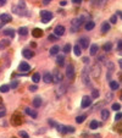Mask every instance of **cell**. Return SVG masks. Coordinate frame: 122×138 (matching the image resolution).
Wrapping results in <instances>:
<instances>
[{
  "mask_svg": "<svg viewBox=\"0 0 122 138\" xmlns=\"http://www.w3.org/2000/svg\"><path fill=\"white\" fill-rule=\"evenodd\" d=\"M84 120H86V116H84V115H81V116L76 117V122H77V124H82Z\"/></svg>",
  "mask_w": 122,
  "mask_h": 138,
  "instance_id": "38",
  "label": "cell"
},
{
  "mask_svg": "<svg viewBox=\"0 0 122 138\" xmlns=\"http://www.w3.org/2000/svg\"><path fill=\"white\" fill-rule=\"evenodd\" d=\"M66 76L68 79H71L72 81L73 78H75V76H76V72H75V67H73V65H68L66 67Z\"/></svg>",
  "mask_w": 122,
  "mask_h": 138,
  "instance_id": "6",
  "label": "cell"
},
{
  "mask_svg": "<svg viewBox=\"0 0 122 138\" xmlns=\"http://www.w3.org/2000/svg\"><path fill=\"white\" fill-rule=\"evenodd\" d=\"M11 43V39H1L0 40V49H5V48H7V46L10 45Z\"/></svg>",
  "mask_w": 122,
  "mask_h": 138,
  "instance_id": "19",
  "label": "cell"
},
{
  "mask_svg": "<svg viewBox=\"0 0 122 138\" xmlns=\"http://www.w3.org/2000/svg\"><path fill=\"white\" fill-rule=\"evenodd\" d=\"M91 73H92V77L93 78H98L99 76H100V73H101V66H100V64H95L93 67H92V71H91Z\"/></svg>",
  "mask_w": 122,
  "mask_h": 138,
  "instance_id": "3",
  "label": "cell"
},
{
  "mask_svg": "<svg viewBox=\"0 0 122 138\" xmlns=\"http://www.w3.org/2000/svg\"><path fill=\"white\" fill-rule=\"evenodd\" d=\"M5 110H3V111H0V117H3V116H5Z\"/></svg>",
  "mask_w": 122,
  "mask_h": 138,
  "instance_id": "56",
  "label": "cell"
},
{
  "mask_svg": "<svg viewBox=\"0 0 122 138\" xmlns=\"http://www.w3.org/2000/svg\"><path fill=\"white\" fill-rule=\"evenodd\" d=\"M11 124L14 125V126H20L22 124V119L21 116H18L17 114H15L14 116L11 117Z\"/></svg>",
  "mask_w": 122,
  "mask_h": 138,
  "instance_id": "13",
  "label": "cell"
},
{
  "mask_svg": "<svg viewBox=\"0 0 122 138\" xmlns=\"http://www.w3.org/2000/svg\"><path fill=\"white\" fill-rule=\"evenodd\" d=\"M112 110H115V111H120V110H121V104H120V103L112 104Z\"/></svg>",
  "mask_w": 122,
  "mask_h": 138,
  "instance_id": "39",
  "label": "cell"
},
{
  "mask_svg": "<svg viewBox=\"0 0 122 138\" xmlns=\"http://www.w3.org/2000/svg\"><path fill=\"white\" fill-rule=\"evenodd\" d=\"M54 33H55L56 37H61V35L65 34V27L61 25H57L55 27V29H54Z\"/></svg>",
  "mask_w": 122,
  "mask_h": 138,
  "instance_id": "10",
  "label": "cell"
},
{
  "mask_svg": "<svg viewBox=\"0 0 122 138\" xmlns=\"http://www.w3.org/2000/svg\"><path fill=\"white\" fill-rule=\"evenodd\" d=\"M111 97H112L111 93H110V94H106V100H110L111 99Z\"/></svg>",
  "mask_w": 122,
  "mask_h": 138,
  "instance_id": "54",
  "label": "cell"
},
{
  "mask_svg": "<svg viewBox=\"0 0 122 138\" xmlns=\"http://www.w3.org/2000/svg\"><path fill=\"white\" fill-rule=\"evenodd\" d=\"M116 16H119V17H121V11L117 10V12H116Z\"/></svg>",
  "mask_w": 122,
  "mask_h": 138,
  "instance_id": "59",
  "label": "cell"
},
{
  "mask_svg": "<svg viewBox=\"0 0 122 138\" xmlns=\"http://www.w3.org/2000/svg\"><path fill=\"white\" fill-rule=\"evenodd\" d=\"M82 81H83L84 84H89L91 83V79H89V70L88 67H84L82 71Z\"/></svg>",
  "mask_w": 122,
  "mask_h": 138,
  "instance_id": "7",
  "label": "cell"
},
{
  "mask_svg": "<svg viewBox=\"0 0 122 138\" xmlns=\"http://www.w3.org/2000/svg\"><path fill=\"white\" fill-rule=\"evenodd\" d=\"M73 53L76 56H81V54H82V49H81V46L77 44V45L73 46Z\"/></svg>",
  "mask_w": 122,
  "mask_h": 138,
  "instance_id": "29",
  "label": "cell"
},
{
  "mask_svg": "<svg viewBox=\"0 0 122 138\" xmlns=\"http://www.w3.org/2000/svg\"><path fill=\"white\" fill-rule=\"evenodd\" d=\"M5 3H6V0H0V6L5 5Z\"/></svg>",
  "mask_w": 122,
  "mask_h": 138,
  "instance_id": "57",
  "label": "cell"
},
{
  "mask_svg": "<svg viewBox=\"0 0 122 138\" xmlns=\"http://www.w3.org/2000/svg\"><path fill=\"white\" fill-rule=\"evenodd\" d=\"M3 33H4V35H9L10 38H14V37H15V31H14V29H11V28L4 29Z\"/></svg>",
  "mask_w": 122,
  "mask_h": 138,
  "instance_id": "22",
  "label": "cell"
},
{
  "mask_svg": "<svg viewBox=\"0 0 122 138\" xmlns=\"http://www.w3.org/2000/svg\"><path fill=\"white\" fill-rule=\"evenodd\" d=\"M101 126V122H98L97 120H93L91 122V125H89V127L92 128V130H97L98 127H100Z\"/></svg>",
  "mask_w": 122,
  "mask_h": 138,
  "instance_id": "26",
  "label": "cell"
},
{
  "mask_svg": "<svg viewBox=\"0 0 122 138\" xmlns=\"http://www.w3.org/2000/svg\"><path fill=\"white\" fill-rule=\"evenodd\" d=\"M92 98L91 97H88V95H84L83 98H82V108H88V106H91L92 105Z\"/></svg>",
  "mask_w": 122,
  "mask_h": 138,
  "instance_id": "11",
  "label": "cell"
},
{
  "mask_svg": "<svg viewBox=\"0 0 122 138\" xmlns=\"http://www.w3.org/2000/svg\"><path fill=\"white\" fill-rule=\"evenodd\" d=\"M111 48H112V44L110 42H108V43H105V44H104V50H105V51H108V53H109V51L111 50Z\"/></svg>",
  "mask_w": 122,
  "mask_h": 138,
  "instance_id": "36",
  "label": "cell"
},
{
  "mask_svg": "<svg viewBox=\"0 0 122 138\" xmlns=\"http://www.w3.org/2000/svg\"><path fill=\"white\" fill-rule=\"evenodd\" d=\"M110 88L111 91H117L120 88V83L116 81H110Z\"/></svg>",
  "mask_w": 122,
  "mask_h": 138,
  "instance_id": "24",
  "label": "cell"
},
{
  "mask_svg": "<svg viewBox=\"0 0 122 138\" xmlns=\"http://www.w3.org/2000/svg\"><path fill=\"white\" fill-rule=\"evenodd\" d=\"M84 27H86V31H92V29L95 27V23L93 21H88L87 23H86V26H84Z\"/></svg>",
  "mask_w": 122,
  "mask_h": 138,
  "instance_id": "30",
  "label": "cell"
},
{
  "mask_svg": "<svg viewBox=\"0 0 122 138\" xmlns=\"http://www.w3.org/2000/svg\"><path fill=\"white\" fill-rule=\"evenodd\" d=\"M66 132H71L72 133V132H75V128L72 126H68V127H66Z\"/></svg>",
  "mask_w": 122,
  "mask_h": 138,
  "instance_id": "48",
  "label": "cell"
},
{
  "mask_svg": "<svg viewBox=\"0 0 122 138\" xmlns=\"http://www.w3.org/2000/svg\"><path fill=\"white\" fill-rule=\"evenodd\" d=\"M83 62L84 64H89V59L88 57H83Z\"/></svg>",
  "mask_w": 122,
  "mask_h": 138,
  "instance_id": "52",
  "label": "cell"
},
{
  "mask_svg": "<svg viewBox=\"0 0 122 138\" xmlns=\"http://www.w3.org/2000/svg\"><path fill=\"white\" fill-rule=\"evenodd\" d=\"M99 95H100L99 91H98V89H93V92H92V95H91L92 99H97V98H99Z\"/></svg>",
  "mask_w": 122,
  "mask_h": 138,
  "instance_id": "34",
  "label": "cell"
},
{
  "mask_svg": "<svg viewBox=\"0 0 122 138\" xmlns=\"http://www.w3.org/2000/svg\"><path fill=\"white\" fill-rule=\"evenodd\" d=\"M32 35H33L34 38H40L43 35V31L40 28H34L32 31Z\"/></svg>",
  "mask_w": 122,
  "mask_h": 138,
  "instance_id": "20",
  "label": "cell"
},
{
  "mask_svg": "<svg viewBox=\"0 0 122 138\" xmlns=\"http://www.w3.org/2000/svg\"><path fill=\"white\" fill-rule=\"evenodd\" d=\"M29 70H31V66L27 62H24V61L20 62V65H18V71L20 72H28Z\"/></svg>",
  "mask_w": 122,
  "mask_h": 138,
  "instance_id": "12",
  "label": "cell"
},
{
  "mask_svg": "<svg viewBox=\"0 0 122 138\" xmlns=\"http://www.w3.org/2000/svg\"><path fill=\"white\" fill-rule=\"evenodd\" d=\"M56 62H57V65H60V66H63V65H65V56H63V55H59V56L56 57Z\"/></svg>",
  "mask_w": 122,
  "mask_h": 138,
  "instance_id": "31",
  "label": "cell"
},
{
  "mask_svg": "<svg viewBox=\"0 0 122 138\" xmlns=\"http://www.w3.org/2000/svg\"><path fill=\"white\" fill-rule=\"evenodd\" d=\"M9 91H10V86L3 84L1 87H0V92H1V93H7Z\"/></svg>",
  "mask_w": 122,
  "mask_h": 138,
  "instance_id": "35",
  "label": "cell"
},
{
  "mask_svg": "<svg viewBox=\"0 0 122 138\" xmlns=\"http://www.w3.org/2000/svg\"><path fill=\"white\" fill-rule=\"evenodd\" d=\"M24 113L27 114V115H29L31 117H33V119H37V116H38V113H37L34 109H31V108H26V109H24Z\"/></svg>",
  "mask_w": 122,
  "mask_h": 138,
  "instance_id": "15",
  "label": "cell"
},
{
  "mask_svg": "<svg viewBox=\"0 0 122 138\" xmlns=\"http://www.w3.org/2000/svg\"><path fill=\"white\" fill-rule=\"evenodd\" d=\"M100 115H101V119H103V120H108L109 116H110V113H109L108 109H103Z\"/></svg>",
  "mask_w": 122,
  "mask_h": 138,
  "instance_id": "25",
  "label": "cell"
},
{
  "mask_svg": "<svg viewBox=\"0 0 122 138\" xmlns=\"http://www.w3.org/2000/svg\"><path fill=\"white\" fill-rule=\"evenodd\" d=\"M20 137H22V138H29V136H28V133L26 131H20Z\"/></svg>",
  "mask_w": 122,
  "mask_h": 138,
  "instance_id": "41",
  "label": "cell"
},
{
  "mask_svg": "<svg viewBox=\"0 0 122 138\" xmlns=\"http://www.w3.org/2000/svg\"><path fill=\"white\" fill-rule=\"evenodd\" d=\"M50 1H51V0H43V4H44V5H48Z\"/></svg>",
  "mask_w": 122,
  "mask_h": 138,
  "instance_id": "55",
  "label": "cell"
},
{
  "mask_svg": "<svg viewBox=\"0 0 122 138\" xmlns=\"http://www.w3.org/2000/svg\"><path fill=\"white\" fill-rule=\"evenodd\" d=\"M106 65L109 66V72H112V71H114V67H115L114 64H112V62H106Z\"/></svg>",
  "mask_w": 122,
  "mask_h": 138,
  "instance_id": "44",
  "label": "cell"
},
{
  "mask_svg": "<svg viewBox=\"0 0 122 138\" xmlns=\"http://www.w3.org/2000/svg\"><path fill=\"white\" fill-rule=\"evenodd\" d=\"M121 117H122V115H121V113H120V111H119V113L116 114L115 120H116V121H120V120H121Z\"/></svg>",
  "mask_w": 122,
  "mask_h": 138,
  "instance_id": "47",
  "label": "cell"
},
{
  "mask_svg": "<svg viewBox=\"0 0 122 138\" xmlns=\"http://www.w3.org/2000/svg\"><path fill=\"white\" fill-rule=\"evenodd\" d=\"M116 22H117V16L114 15V16L110 17V22H109V23H116Z\"/></svg>",
  "mask_w": 122,
  "mask_h": 138,
  "instance_id": "43",
  "label": "cell"
},
{
  "mask_svg": "<svg viewBox=\"0 0 122 138\" xmlns=\"http://www.w3.org/2000/svg\"><path fill=\"white\" fill-rule=\"evenodd\" d=\"M66 4H67L66 0H62V1H60V5H61V6H65Z\"/></svg>",
  "mask_w": 122,
  "mask_h": 138,
  "instance_id": "50",
  "label": "cell"
},
{
  "mask_svg": "<svg viewBox=\"0 0 122 138\" xmlns=\"http://www.w3.org/2000/svg\"><path fill=\"white\" fill-rule=\"evenodd\" d=\"M11 20H12V17H11V15L9 14H3V15H0V22L1 23H7V22H10Z\"/></svg>",
  "mask_w": 122,
  "mask_h": 138,
  "instance_id": "14",
  "label": "cell"
},
{
  "mask_svg": "<svg viewBox=\"0 0 122 138\" xmlns=\"http://www.w3.org/2000/svg\"><path fill=\"white\" fill-rule=\"evenodd\" d=\"M18 34L20 35H27L28 29L26 28V27H20V28H18Z\"/></svg>",
  "mask_w": 122,
  "mask_h": 138,
  "instance_id": "32",
  "label": "cell"
},
{
  "mask_svg": "<svg viewBox=\"0 0 122 138\" xmlns=\"http://www.w3.org/2000/svg\"><path fill=\"white\" fill-rule=\"evenodd\" d=\"M17 87H18V82H17V81H14V82H12V83L10 84V89H11V88H17Z\"/></svg>",
  "mask_w": 122,
  "mask_h": 138,
  "instance_id": "46",
  "label": "cell"
},
{
  "mask_svg": "<svg viewBox=\"0 0 122 138\" xmlns=\"http://www.w3.org/2000/svg\"><path fill=\"white\" fill-rule=\"evenodd\" d=\"M51 77H52V82H55V83H61V82H62V79H63L62 73H61L59 70L54 71V72H52V75H51Z\"/></svg>",
  "mask_w": 122,
  "mask_h": 138,
  "instance_id": "4",
  "label": "cell"
},
{
  "mask_svg": "<svg viewBox=\"0 0 122 138\" xmlns=\"http://www.w3.org/2000/svg\"><path fill=\"white\" fill-rule=\"evenodd\" d=\"M66 86L65 84H61V86H59L57 88H56V91H55V93H56V97L57 98H60V97H62L65 93H66Z\"/></svg>",
  "mask_w": 122,
  "mask_h": 138,
  "instance_id": "9",
  "label": "cell"
},
{
  "mask_svg": "<svg viewBox=\"0 0 122 138\" xmlns=\"http://www.w3.org/2000/svg\"><path fill=\"white\" fill-rule=\"evenodd\" d=\"M48 39H49V42H56V40H57V37H56L55 34H50L48 37Z\"/></svg>",
  "mask_w": 122,
  "mask_h": 138,
  "instance_id": "40",
  "label": "cell"
},
{
  "mask_svg": "<svg viewBox=\"0 0 122 138\" xmlns=\"http://www.w3.org/2000/svg\"><path fill=\"white\" fill-rule=\"evenodd\" d=\"M60 51V46L59 45H52L50 48V55H57Z\"/></svg>",
  "mask_w": 122,
  "mask_h": 138,
  "instance_id": "23",
  "label": "cell"
},
{
  "mask_svg": "<svg viewBox=\"0 0 122 138\" xmlns=\"http://www.w3.org/2000/svg\"><path fill=\"white\" fill-rule=\"evenodd\" d=\"M22 55H23V57H26V59H31V57L34 56V53L29 49H23L22 50Z\"/></svg>",
  "mask_w": 122,
  "mask_h": 138,
  "instance_id": "17",
  "label": "cell"
},
{
  "mask_svg": "<svg viewBox=\"0 0 122 138\" xmlns=\"http://www.w3.org/2000/svg\"><path fill=\"white\" fill-rule=\"evenodd\" d=\"M29 91H31V92H35V91H37V86H29Z\"/></svg>",
  "mask_w": 122,
  "mask_h": 138,
  "instance_id": "49",
  "label": "cell"
},
{
  "mask_svg": "<svg viewBox=\"0 0 122 138\" xmlns=\"http://www.w3.org/2000/svg\"><path fill=\"white\" fill-rule=\"evenodd\" d=\"M49 124L51 125V126H56V124H55V122H54L52 120H49Z\"/></svg>",
  "mask_w": 122,
  "mask_h": 138,
  "instance_id": "58",
  "label": "cell"
},
{
  "mask_svg": "<svg viewBox=\"0 0 122 138\" xmlns=\"http://www.w3.org/2000/svg\"><path fill=\"white\" fill-rule=\"evenodd\" d=\"M33 105H34V108H39L42 105V98L40 97H35L33 99Z\"/></svg>",
  "mask_w": 122,
  "mask_h": 138,
  "instance_id": "28",
  "label": "cell"
},
{
  "mask_svg": "<svg viewBox=\"0 0 122 138\" xmlns=\"http://www.w3.org/2000/svg\"><path fill=\"white\" fill-rule=\"evenodd\" d=\"M43 81L45 82V83H51V82H52L51 73H49V72H45V73H44V76H43Z\"/></svg>",
  "mask_w": 122,
  "mask_h": 138,
  "instance_id": "21",
  "label": "cell"
},
{
  "mask_svg": "<svg viewBox=\"0 0 122 138\" xmlns=\"http://www.w3.org/2000/svg\"><path fill=\"white\" fill-rule=\"evenodd\" d=\"M89 45H91V39H89V38L83 37V38L79 39V46H81V48H83V49H88Z\"/></svg>",
  "mask_w": 122,
  "mask_h": 138,
  "instance_id": "8",
  "label": "cell"
},
{
  "mask_svg": "<svg viewBox=\"0 0 122 138\" xmlns=\"http://www.w3.org/2000/svg\"><path fill=\"white\" fill-rule=\"evenodd\" d=\"M121 49H122V40L119 39V42H117V51L121 54Z\"/></svg>",
  "mask_w": 122,
  "mask_h": 138,
  "instance_id": "42",
  "label": "cell"
},
{
  "mask_svg": "<svg viewBox=\"0 0 122 138\" xmlns=\"http://www.w3.org/2000/svg\"><path fill=\"white\" fill-rule=\"evenodd\" d=\"M110 29H111V26H110L109 22H103V23H101V33H103V34L108 33Z\"/></svg>",
  "mask_w": 122,
  "mask_h": 138,
  "instance_id": "16",
  "label": "cell"
},
{
  "mask_svg": "<svg viewBox=\"0 0 122 138\" xmlns=\"http://www.w3.org/2000/svg\"><path fill=\"white\" fill-rule=\"evenodd\" d=\"M83 17H77L75 18V20H72V31H76V29H78L81 27V26L83 25Z\"/></svg>",
  "mask_w": 122,
  "mask_h": 138,
  "instance_id": "5",
  "label": "cell"
},
{
  "mask_svg": "<svg viewBox=\"0 0 122 138\" xmlns=\"http://www.w3.org/2000/svg\"><path fill=\"white\" fill-rule=\"evenodd\" d=\"M1 27H3V23H1V22H0V29H1Z\"/></svg>",
  "mask_w": 122,
  "mask_h": 138,
  "instance_id": "60",
  "label": "cell"
},
{
  "mask_svg": "<svg viewBox=\"0 0 122 138\" xmlns=\"http://www.w3.org/2000/svg\"><path fill=\"white\" fill-rule=\"evenodd\" d=\"M98 60H99V62H101V64H106V62H108V61L105 60V56H104V55L99 56V59H98Z\"/></svg>",
  "mask_w": 122,
  "mask_h": 138,
  "instance_id": "45",
  "label": "cell"
},
{
  "mask_svg": "<svg viewBox=\"0 0 122 138\" xmlns=\"http://www.w3.org/2000/svg\"><path fill=\"white\" fill-rule=\"evenodd\" d=\"M98 50H99V46H98V44H92V45H89V53H91L92 56L97 55Z\"/></svg>",
  "mask_w": 122,
  "mask_h": 138,
  "instance_id": "18",
  "label": "cell"
},
{
  "mask_svg": "<svg viewBox=\"0 0 122 138\" xmlns=\"http://www.w3.org/2000/svg\"><path fill=\"white\" fill-rule=\"evenodd\" d=\"M71 50H72V46H71L70 44H66V45L63 46V53L65 54H68Z\"/></svg>",
  "mask_w": 122,
  "mask_h": 138,
  "instance_id": "37",
  "label": "cell"
},
{
  "mask_svg": "<svg viewBox=\"0 0 122 138\" xmlns=\"http://www.w3.org/2000/svg\"><path fill=\"white\" fill-rule=\"evenodd\" d=\"M72 3L73 4H78V5H79V4L82 3V0H72Z\"/></svg>",
  "mask_w": 122,
  "mask_h": 138,
  "instance_id": "53",
  "label": "cell"
},
{
  "mask_svg": "<svg viewBox=\"0 0 122 138\" xmlns=\"http://www.w3.org/2000/svg\"><path fill=\"white\" fill-rule=\"evenodd\" d=\"M106 1H108V0H99L98 3L100 4V5H105V3H106Z\"/></svg>",
  "mask_w": 122,
  "mask_h": 138,
  "instance_id": "51",
  "label": "cell"
},
{
  "mask_svg": "<svg viewBox=\"0 0 122 138\" xmlns=\"http://www.w3.org/2000/svg\"><path fill=\"white\" fill-rule=\"evenodd\" d=\"M56 130L59 132H61V133H66V126H62V125H56L55 126Z\"/></svg>",
  "mask_w": 122,
  "mask_h": 138,
  "instance_id": "33",
  "label": "cell"
},
{
  "mask_svg": "<svg viewBox=\"0 0 122 138\" xmlns=\"http://www.w3.org/2000/svg\"><path fill=\"white\" fill-rule=\"evenodd\" d=\"M14 14L18 15V16H23V15H28L27 11H26V4H24L23 0H20L17 4V6H14L12 9Z\"/></svg>",
  "mask_w": 122,
  "mask_h": 138,
  "instance_id": "1",
  "label": "cell"
},
{
  "mask_svg": "<svg viewBox=\"0 0 122 138\" xmlns=\"http://www.w3.org/2000/svg\"><path fill=\"white\" fill-rule=\"evenodd\" d=\"M40 79H42V76H40V73H39V72H35V73H33V76H32V81L34 82V83H38Z\"/></svg>",
  "mask_w": 122,
  "mask_h": 138,
  "instance_id": "27",
  "label": "cell"
},
{
  "mask_svg": "<svg viewBox=\"0 0 122 138\" xmlns=\"http://www.w3.org/2000/svg\"><path fill=\"white\" fill-rule=\"evenodd\" d=\"M40 16H42V22L43 23H48L49 21L52 20V12H50L49 10H43L40 11Z\"/></svg>",
  "mask_w": 122,
  "mask_h": 138,
  "instance_id": "2",
  "label": "cell"
}]
</instances>
